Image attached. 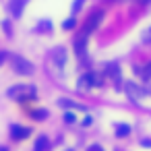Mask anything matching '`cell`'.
I'll use <instances>...</instances> for the list:
<instances>
[{
  "instance_id": "cell-4",
  "label": "cell",
  "mask_w": 151,
  "mask_h": 151,
  "mask_svg": "<svg viewBox=\"0 0 151 151\" xmlns=\"http://www.w3.org/2000/svg\"><path fill=\"white\" fill-rule=\"evenodd\" d=\"M124 91L128 93V97H130L132 101H137V99H143V97L147 95V91H145L141 85H137L134 81H126V83H124Z\"/></svg>"
},
{
  "instance_id": "cell-7",
  "label": "cell",
  "mask_w": 151,
  "mask_h": 151,
  "mask_svg": "<svg viewBox=\"0 0 151 151\" xmlns=\"http://www.w3.org/2000/svg\"><path fill=\"white\" fill-rule=\"evenodd\" d=\"M87 40H89V33H79L77 37H75V54L79 56V58H83L85 56V50H87Z\"/></svg>"
},
{
  "instance_id": "cell-9",
  "label": "cell",
  "mask_w": 151,
  "mask_h": 151,
  "mask_svg": "<svg viewBox=\"0 0 151 151\" xmlns=\"http://www.w3.org/2000/svg\"><path fill=\"white\" fill-rule=\"evenodd\" d=\"M25 4H27V0H11V2H9L11 15H13L15 19H19V17L23 15V11H25Z\"/></svg>"
},
{
  "instance_id": "cell-22",
  "label": "cell",
  "mask_w": 151,
  "mask_h": 151,
  "mask_svg": "<svg viewBox=\"0 0 151 151\" xmlns=\"http://www.w3.org/2000/svg\"><path fill=\"white\" fill-rule=\"evenodd\" d=\"M141 145H143V147H147V149H149V147H151V139H143V141H141Z\"/></svg>"
},
{
  "instance_id": "cell-19",
  "label": "cell",
  "mask_w": 151,
  "mask_h": 151,
  "mask_svg": "<svg viewBox=\"0 0 151 151\" xmlns=\"http://www.w3.org/2000/svg\"><path fill=\"white\" fill-rule=\"evenodd\" d=\"M81 4H83V0H75V4H73V15H77V13H79Z\"/></svg>"
},
{
  "instance_id": "cell-10",
  "label": "cell",
  "mask_w": 151,
  "mask_h": 151,
  "mask_svg": "<svg viewBox=\"0 0 151 151\" xmlns=\"http://www.w3.org/2000/svg\"><path fill=\"white\" fill-rule=\"evenodd\" d=\"M52 60H54V64H56L58 68H62V66L66 64V50H64L62 46L54 48V52H52Z\"/></svg>"
},
{
  "instance_id": "cell-15",
  "label": "cell",
  "mask_w": 151,
  "mask_h": 151,
  "mask_svg": "<svg viewBox=\"0 0 151 151\" xmlns=\"http://www.w3.org/2000/svg\"><path fill=\"white\" fill-rule=\"evenodd\" d=\"M128 134H130L128 124H116V137H128Z\"/></svg>"
},
{
  "instance_id": "cell-17",
  "label": "cell",
  "mask_w": 151,
  "mask_h": 151,
  "mask_svg": "<svg viewBox=\"0 0 151 151\" xmlns=\"http://www.w3.org/2000/svg\"><path fill=\"white\" fill-rule=\"evenodd\" d=\"M64 122H70V124H73V122H77V116L70 114V112H66V114H64Z\"/></svg>"
},
{
  "instance_id": "cell-6",
  "label": "cell",
  "mask_w": 151,
  "mask_h": 151,
  "mask_svg": "<svg viewBox=\"0 0 151 151\" xmlns=\"http://www.w3.org/2000/svg\"><path fill=\"white\" fill-rule=\"evenodd\" d=\"M104 75L110 77V79H114L116 81V89H120V81H122V77H120V64H116V62L106 64L104 66Z\"/></svg>"
},
{
  "instance_id": "cell-20",
  "label": "cell",
  "mask_w": 151,
  "mask_h": 151,
  "mask_svg": "<svg viewBox=\"0 0 151 151\" xmlns=\"http://www.w3.org/2000/svg\"><path fill=\"white\" fill-rule=\"evenodd\" d=\"M6 58H9V54H6V52H0V66L4 64V60H6Z\"/></svg>"
},
{
  "instance_id": "cell-16",
  "label": "cell",
  "mask_w": 151,
  "mask_h": 151,
  "mask_svg": "<svg viewBox=\"0 0 151 151\" xmlns=\"http://www.w3.org/2000/svg\"><path fill=\"white\" fill-rule=\"evenodd\" d=\"M75 23H77L75 19H66V21L62 23V29H73V27H75Z\"/></svg>"
},
{
  "instance_id": "cell-23",
  "label": "cell",
  "mask_w": 151,
  "mask_h": 151,
  "mask_svg": "<svg viewBox=\"0 0 151 151\" xmlns=\"http://www.w3.org/2000/svg\"><path fill=\"white\" fill-rule=\"evenodd\" d=\"M87 151H104V147H99V145H91Z\"/></svg>"
},
{
  "instance_id": "cell-5",
  "label": "cell",
  "mask_w": 151,
  "mask_h": 151,
  "mask_svg": "<svg viewBox=\"0 0 151 151\" xmlns=\"http://www.w3.org/2000/svg\"><path fill=\"white\" fill-rule=\"evenodd\" d=\"M101 19H104V11H93V13L89 15V19L85 21V25H83V31H85V33H91V31H95V29L99 27Z\"/></svg>"
},
{
  "instance_id": "cell-12",
  "label": "cell",
  "mask_w": 151,
  "mask_h": 151,
  "mask_svg": "<svg viewBox=\"0 0 151 151\" xmlns=\"http://www.w3.org/2000/svg\"><path fill=\"white\" fill-rule=\"evenodd\" d=\"M58 106H62V108H68V110H87L85 106H81V104H77V101H70V99H58Z\"/></svg>"
},
{
  "instance_id": "cell-14",
  "label": "cell",
  "mask_w": 151,
  "mask_h": 151,
  "mask_svg": "<svg viewBox=\"0 0 151 151\" xmlns=\"http://www.w3.org/2000/svg\"><path fill=\"white\" fill-rule=\"evenodd\" d=\"M31 118H33V120H40V122H42V120H46V118H48V110H46V108L33 110V112H31Z\"/></svg>"
},
{
  "instance_id": "cell-3",
  "label": "cell",
  "mask_w": 151,
  "mask_h": 151,
  "mask_svg": "<svg viewBox=\"0 0 151 151\" xmlns=\"http://www.w3.org/2000/svg\"><path fill=\"white\" fill-rule=\"evenodd\" d=\"M91 87H101V77L95 73H85L79 79V91H89Z\"/></svg>"
},
{
  "instance_id": "cell-24",
  "label": "cell",
  "mask_w": 151,
  "mask_h": 151,
  "mask_svg": "<svg viewBox=\"0 0 151 151\" xmlns=\"http://www.w3.org/2000/svg\"><path fill=\"white\" fill-rule=\"evenodd\" d=\"M139 4H147V2H151V0H137Z\"/></svg>"
},
{
  "instance_id": "cell-11",
  "label": "cell",
  "mask_w": 151,
  "mask_h": 151,
  "mask_svg": "<svg viewBox=\"0 0 151 151\" xmlns=\"http://www.w3.org/2000/svg\"><path fill=\"white\" fill-rule=\"evenodd\" d=\"M134 73H137L143 81H147V79L151 77V62H147L145 66H134Z\"/></svg>"
},
{
  "instance_id": "cell-18",
  "label": "cell",
  "mask_w": 151,
  "mask_h": 151,
  "mask_svg": "<svg viewBox=\"0 0 151 151\" xmlns=\"http://www.w3.org/2000/svg\"><path fill=\"white\" fill-rule=\"evenodd\" d=\"M143 44H151V27L143 33Z\"/></svg>"
},
{
  "instance_id": "cell-25",
  "label": "cell",
  "mask_w": 151,
  "mask_h": 151,
  "mask_svg": "<svg viewBox=\"0 0 151 151\" xmlns=\"http://www.w3.org/2000/svg\"><path fill=\"white\" fill-rule=\"evenodd\" d=\"M0 151H9V149H6V147H4V145H2V147H0Z\"/></svg>"
},
{
  "instance_id": "cell-8",
  "label": "cell",
  "mask_w": 151,
  "mask_h": 151,
  "mask_svg": "<svg viewBox=\"0 0 151 151\" xmlns=\"http://www.w3.org/2000/svg\"><path fill=\"white\" fill-rule=\"evenodd\" d=\"M31 134V128L29 126H21V124H13L11 126V137L15 139V141H23V139H27Z\"/></svg>"
},
{
  "instance_id": "cell-13",
  "label": "cell",
  "mask_w": 151,
  "mask_h": 151,
  "mask_svg": "<svg viewBox=\"0 0 151 151\" xmlns=\"http://www.w3.org/2000/svg\"><path fill=\"white\" fill-rule=\"evenodd\" d=\"M48 147H50V139H48L46 134L37 137V141H35V151H48Z\"/></svg>"
},
{
  "instance_id": "cell-1",
  "label": "cell",
  "mask_w": 151,
  "mask_h": 151,
  "mask_svg": "<svg viewBox=\"0 0 151 151\" xmlns=\"http://www.w3.org/2000/svg\"><path fill=\"white\" fill-rule=\"evenodd\" d=\"M6 95L11 99H15V101H23L25 104V101H31V99L37 97V89L33 85H13L6 91Z\"/></svg>"
},
{
  "instance_id": "cell-2",
  "label": "cell",
  "mask_w": 151,
  "mask_h": 151,
  "mask_svg": "<svg viewBox=\"0 0 151 151\" xmlns=\"http://www.w3.org/2000/svg\"><path fill=\"white\" fill-rule=\"evenodd\" d=\"M11 58V62H13V70L15 73H19V75H23V77H29V75H33V64L27 60V58H23V56H9Z\"/></svg>"
},
{
  "instance_id": "cell-21",
  "label": "cell",
  "mask_w": 151,
  "mask_h": 151,
  "mask_svg": "<svg viewBox=\"0 0 151 151\" xmlns=\"http://www.w3.org/2000/svg\"><path fill=\"white\" fill-rule=\"evenodd\" d=\"M37 29H50V23H48V21H44V23H40V25H37Z\"/></svg>"
}]
</instances>
